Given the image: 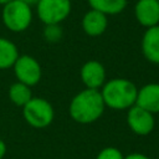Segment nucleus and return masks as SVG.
<instances>
[{"mask_svg":"<svg viewBox=\"0 0 159 159\" xmlns=\"http://www.w3.org/2000/svg\"><path fill=\"white\" fill-rule=\"evenodd\" d=\"M22 116L29 125L36 129H42L53 122L55 109L47 99L42 97H32L22 107Z\"/></svg>","mask_w":159,"mask_h":159,"instance_id":"4","label":"nucleus"},{"mask_svg":"<svg viewBox=\"0 0 159 159\" xmlns=\"http://www.w3.org/2000/svg\"><path fill=\"white\" fill-rule=\"evenodd\" d=\"M91 9L97 10L107 16L120 14L128 4V0H87Z\"/></svg>","mask_w":159,"mask_h":159,"instance_id":"14","label":"nucleus"},{"mask_svg":"<svg viewBox=\"0 0 159 159\" xmlns=\"http://www.w3.org/2000/svg\"><path fill=\"white\" fill-rule=\"evenodd\" d=\"M124 159H150V158L142 153H130V154L125 155Z\"/></svg>","mask_w":159,"mask_h":159,"instance_id":"18","label":"nucleus"},{"mask_svg":"<svg viewBox=\"0 0 159 159\" xmlns=\"http://www.w3.org/2000/svg\"><path fill=\"white\" fill-rule=\"evenodd\" d=\"M21 1H24L25 4H27V5H30V6H36V4L40 1V0H21Z\"/></svg>","mask_w":159,"mask_h":159,"instance_id":"20","label":"nucleus"},{"mask_svg":"<svg viewBox=\"0 0 159 159\" xmlns=\"http://www.w3.org/2000/svg\"><path fill=\"white\" fill-rule=\"evenodd\" d=\"M32 97L34 96H32L31 87L19 82V81L12 83L9 88V98L11 101V103H14L17 107H24Z\"/></svg>","mask_w":159,"mask_h":159,"instance_id":"15","label":"nucleus"},{"mask_svg":"<svg viewBox=\"0 0 159 159\" xmlns=\"http://www.w3.org/2000/svg\"><path fill=\"white\" fill-rule=\"evenodd\" d=\"M32 6L21 0H12L2 6L1 21L4 26L11 32H24L32 22Z\"/></svg>","mask_w":159,"mask_h":159,"instance_id":"3","label":"nucleus"},{"mask_svg":"<svg viewBox=\"0 0 159 159\" xmlns=\"http://www.w3.org/2000/svg\"><path fill=\"white\" fill-rule=\"evenodd\" d=\"M43 39L50 43H57L63 37V29L61 24H50L45 25L42 30Z\"/></svg>","mask_w":159,"mask_h":159,"instance_id":"16","label":"nucleus"},{"mask_svg":"<svg viewBox=\"0 0 159 159\" xmlns=\"http://www.w3.org/2000/svg\"><path fill=\"white\" fill-rule=\"evenodd\" d=\"M80 78L86 88L101 89L106 82V68L99 61L89 60L82 65Z\"/></svg>","mask_w":159,"mask_h":159,"instance_id":"8","label":"nucleus"},{"mask_svg":"<svg viewBox=\"0 0 159 159\" xmlns=\"http://www.w3.org/2000/svg\"><path fill=\"white\" fill-rule=\"evenodd\" d=\"M72 11L71 0H40L36 4V15L43 25L61 24Z\"/></svg>","mask_w":159,"mask_h":159,"instance_id":"5","label":"nucleus"},{"mask_svg":"<svg viewBox=\"0 0 159 159\" xmlns=\"http://www.w3.org/2000/svg\"><path fill=\"white\" fill-rule=\"evenodd\" d=\"M127 124L137 135H148L155 127L154 114L134 104L127 109Z\"/></svg>","mask_w":159,"mask_h":159,"instance_id":"7","label":"nucleus"},{"mask_svg":"<svg viewBox=\"0 0 159 159\" xmlns=\"http://www.w3.org/2000/svg\"><path fill=\"white\" fill-rule=\"evenodd\" d=\"M140 48L147 61L159 65V25L145 29L140 42Z\"/></svg>","mask_w":159,"mask_h":159,"instance_id":"12","label":"nucleus"},{"mask_svg":"<svg viewBox=\"0 0 159 159\" xmlns=\"http://www.w3.org/2000/svg\"><path fill=\"white\" fill-rule=\"evenodd\" d=\"M135 104L153 114L159 113V83L152 82L138 88Z\"/></svg>","mask_w":159,"mask_h":159,"instance_id":"11","label":"nucleus"},{"mask_svg":"<svg viewBox=\"0 0 159 159\" xmlns=\"http://www.w3.org/2000/svg\"><path fill=\"white\" fill-rule=\"evenodd\" d=\"M134 17L137 22L145 29L159 25L158 0H138L134 5Z\"/></svg>","mask_w":159,"mask_h":159,"instance_id":"9","label":"nucleus"},{"mask_svg":"<svg viewBox=\"0 0 159 159\" xmlns=\"http://www.w3.org/2000/svg\"><path fill=\"white\" fill-rule=\"evenodd\" d=\"M99 92L106 107L114 111H124L135 104L138 88L130 80L118 77L106 81Z\"/></svg>","mask_w":159,"mask_h":159,"instance_id":"2","label":"nucleus"},{"mask_svg":"<svg viewBox=\"0 0 159 159\" xmlns=\"http://www.w3.org/2000/svg\"><path fill=\"white\" fill-rule=\"evenodd\" d=\"M12 68L17 81L29 87L37 84L42 77L41 65L35 57L30 55H20Z\"/></svg>","mask_w":159,"mask_h":159,"instance_id":"6","label":"nucleus"},{"mask_svg":"<svg viewBox=\"0 0 159 159\" xmlns=\"http://www.w3.org/2000/svg\"><path fill=\"white\" fill-rule=\"evenodd\" d=\"M104 108L106 106L99 89L84 88L71 99L68 113L76 123L91 124L102 117Z\"/></svg>","mask_w":159,"mask_h":159,"instance_id":"1","label":"nucleus"},{"mask_svg":"<svg viewBox=\"0 0 159 159\" xmlns=\"http://www.w3.org/2000/svg\"><path fill=\"white\" fill-rule=\"evenodd\" d=\"M6 154V144L2 139H0V159H2Z\"/></svg>","mask_w":159,"mask_h":159,"instance_id":"19","label":"nucleus"},{"mask_svg":"<svg viewBox=\"0 0 159 159\" xmlns=\"http://www.w3.org/2000/svg\"><path fill=\"white\" fill-rule=\"evenodd\" d=\"M81 26L86 35H88L91 37H98V36L103 35L104 31L107 30L108 16L97 10L89 9L82 16Z\"/></svg>","mask_w":159,"mask_h":159,"instance_id":"10","label":"nucleus"},{"mask_svg":"<svg viewBox=\"0 0 159 159\" xmlns=\"http://www.w3.org/2000/svg\"><path fill=\"white\" fill-rule=\"evenodd\" d=\"M19 56L17 46L11 40L0 37V70L11 68Z\"/></svg>","mask_w":159,"mask_h":159,"instance_id":"13","label":"nucleus"},{"mask_svg":"<svg viewBox=\"0 0 159 159\" xmlns=\"http://www.w3.org/2000/svg\"><path fill=\"white\" fill-rule=\"evenodd\" d=\"M96 159H124V155L116 147H106L97 154Z\"/></svg>","mask_w":159,"mask_h":159,"instance_id":"17","label":"nucleus"},{"mask_svg":"<svg viewBox=\"0 0 159 159\" xmlns=\"http://www.w3.org/2000/svg\"><path fill=\"white\" fill-rule=\"evenodd\" d=\"M10 1H12V0H0V5L4 6V5H6V4H9Z\"/></svg>","mask_w":159,"mask_h":159,"instance_id":"21","label":"nucleus"},{"mask_svg":"<svg viewBox=\"0 0 159 159\" xmlns=\"http://www.w3.org/2000/svg\"><path fill=\"white\" fill-rule=\"evenodd\" d=\"M158 2H159V0H158Z\"/></svg>","mask_w":159,"mask_h":159,"instance_id":"22","label":"nucleus"}]
</instances>
